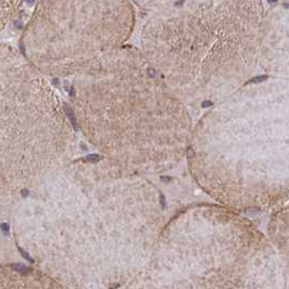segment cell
Returning a JSON list of instances; mask_svg holds the SVG:
<instances>
[{
    "label": "cell",
    "instance_id": "obj_8",
    "mask_svg": "<svg viewBox=\"0 0 289 289\" xmlns=\"http://www.w3.org/2000/svg\"><path fill=\"white\" fill-rule=\"evenodd\" d=\"M27 2H28V3H32V2H34V0H27Z\"/></svg>",
    "mask_w": 289,
    "mask_h": 289
},
{
    "label": "cell",
    "instance_id": "obj_7",
    "mask_svg": "<svg viewBox=\"0 0 289 289\" xmlns=\"http://www.w3.org/2000/svg\"><path fill=\"white\" fill-rule=\"evenodd\" d=\"M284 3H287V5H289V0H281Z\"/></svg>",
    "mask_w": 289,
    "mask_h": 289
},
{
    "label": "cell",
    "instance_id": "obj_5",
    "mask_svg": "<svg viewBox=\"0 0 289 289\" xmlns=\"http://www.w3.org/2000/svg\"><path fill=\"white\" fill-rule=\"evenodd\" d=\"M0 289H72L34 270L0 266Z\"/></svg>",
    "mask_w": 289,
    "mask_h": 289
},
{
    "label": "cell",
    "instance_id": "obj_2",
    "mask_svg": "<svg viewBox=\"0 0 289 289\" xmlns=\"http://www.w3.org/2000/svg\"><path fill=\"white\" fill-rule=\"evenodd\" d=\"M154 29L155 62L186 107L214 105L261 68L262 0H183L165 8Z\"/></svg>",
    "mask_w": 289,
    "mask_h": 289
},
{
    "label": "cell",
    "instance_id": "obj_4",
    "mask_svg": "<svg viewBox=\"0 0 289 289\" xmlns=\"http://www.w3.org/2000/svg\"><path fill=\"white\" fill-rule=\"evenodd\" d=\"M261 68L272 76L289 78V5L266 11Z\"/></svg>",
    "mask_w": 289,
    "mask_h": 289
},
{
    "label": "cell",
    "instance_id": "obj_1",
    "mask_svg": "<svg viewBox=\"0 0 289 289\" xmlns=\"http://www.w3.org/2000/svg\"><path fill=\"white\" fill-rule=\"evenodd\" d=\"M54 172L18 202L15 240L39 271L72 289H113L142 268L155 246L157 194L118 166Z\"/></svg>",
    "mask_w": 289,
    "mask_h": 289
},
{
    "label": "cell",
    "instance_id": "obj_6",
    "mask_svg": "<svg viewBox=\"0 0 289 289\" xmlns=\"http://www.w3.org/2000/svg\"><path fill=\"white\" fill-rule=\"evenodd\" d=\"M65 111H66V114H68V116L70 118V120H71V123L73 124L74 128H77L76 118H75V116H74V114H73L72 110H71L70 108H68V107H65Z\"/></svg>",
    "mask_w": 289,
    "mask_h": 289
},
{
    "label": "cell",
    "instance_id": "obj_3",
    "mask_svg": "<svg viewBox=\"0 0 289 289\" xmlns=\"http://www.w3.org/2000/svg\"><path fill=\"white\" fill-rule=\"evenodd\" d=\"M212 107L191 133L192 159L211 177L289 170V78L252 79Z\"/></svg>",
    "mask_w": 289,
    "mask_h": 289
}]
</instances>
